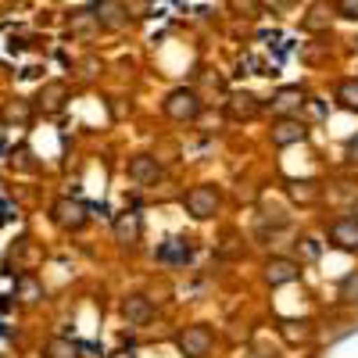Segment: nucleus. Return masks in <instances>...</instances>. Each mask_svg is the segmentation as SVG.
Listing matches in <instances>:
<instances>
[{
  "label": "nucleus",
  "instance_id": "f257e3e1",
  "mask_svg": "<svg viewBox=\"0 0 358 358\" xmlns=\"http://www.w3.org/2000/svg\"><path fill=\"white\" fill-rule=\"evenodd\" d=\"M183 208H187V215L197 219V222H208V219H215L219 215V208H222V190L215 183H197L183 194Z\"/></svg>",
  "mask_w": 358,
  "mask_h": 358
},
{
  "label": "nucleus",
  "instance_id": "f03ea898",
  "mask_svg": "<svg viewBox=\"0 0 358 358\" xmlns=\"http://www.w3.org/2000/svg\"><path fill=\"white\" fill-rule=\"evenodd\" d=\"M201 108H204V104H201V97H197V90H190V86L169 90L165 101H162V111H165V118H172V122H197Z\"/></svg>",
  "mask_w": 358,
  "mask_h": 358
},
{
  "label": "nucleus",
  "instance_id": "7ed1b4c3",
  "mask_svg": "<svg viewBox=\"0 0 358 358\" xmlns=\"http://www.w3.org/2000/svg\"><path fill=\"white\" fill-rule=\"evenodd\" d=\"M176 348L183 358H208L215 351V330L208 322H194V326H183L176 334Z\"/></svg>",
  "mask_w": 358,
  "mask_h": 358
},
{
  "label": "nucleus",
  "instance_id": "20e7f679",
  "mask_svg": "<svg viewBox=\"0 0 358 358\" xmlns=\"http://www.w3.org/2000/svg\"><path fill=\"white\" fill-rule=\"evenodd\" d=\"M326 241H330L334 248H341V251H351V255H358V215H337V219H330V226H326Z\"/></svg>",
  "mask_w": 358,
  "mask_h": 358
},
{
  "label": "nucleus",
  "instance_id": "39448f33",
  "mask_svg": "<svg viewBox=\"0 0 358 358\" xmlns=\"http://www.w3.org/2000/svg\"><path fill=\"white\" fill-rule=\"evenodd\" d=\"M273 143L276 147H294V143H305L308 140V122L305 118H297V115H280L276 122H273Z\"/></svg>",
  "mask_w": 358,
  "mask_h": 358
},
{
  "label": "nucleus",
  "instance_id": "423d86ee",
  "mask_svg": "<svg viewBox=\"0 0 358 358\" xmlns=\"http://www.w3.org/2000/svg\"><path fill=\"white\" fill-rule=\"evenodd\" d=\"M126 176L133 179L136 187H155L158 179L165 176V169H162V162L155 155H133L126 162Z\"/></svg>",
  "mask_w": 358,
  "mask_h": 358
},
{
  "label": "nucleus",
  "instance_id": "0eeeda50",
  "mask_svg": "<svg viewBox=\"0 0 358 358\" xmlns=\"http://www.w3.org/2000/svg\"><path fill=\"white\" fill-rule=\"evenodd\" d=\"M122 315L129 326H151L158 319V305L147 294H126L122 297Z\"/></svg>",
  "mask_w": 358,
  "mask_h": 358
},
{
  "label": "nucleus",
  "instance_id": "6e6552de",
  "mask_svg": "<svg viewBox=\"0 0 358 358\" xmlns=\"http://www.w3.org/2000/svg\"><path fill=\"white\" fill-rule=\"evenodd\" d=\"M262 273H265V283H268V287H287V283H294L297 276H301V265H297L294 258L276 255V258H268V262L262 265Z\"/></svg>",
  "mask_w": 358,
  "mask_h": 358
},
{
  "label": "nucleus",
  "instance_id": "1a4fd4ad",
  "mask_svg": "<svg viewBox=\"0 0 358 358\" xmlns=\"http://www.w3.org/2000/svg\"><path fill=\"white\" fill-rule=\"evenodd\" d=\"M94 15H97L101 29H111V33H118V29L129 25V8H126V0H97Z\"/></svg>",
  "mask_w": 358,
  "mask_h": 358
},
{
  "label": "nucleus",
  "instance_id": "9d476101",
  "mask_svg": "<svg viewBox=\"0 0 358 358\" xmlns=\"http://www.w3.org/2000/svg\"><path fill=\"white\" fill-rule=\"evenodd\" d=\"M54 222L62 229H83L86 226V204L83 201H72V197H62L54 208H50Z\"/></svg>",
  "mask_w": 358,
  "mask_h": 358
},
{
  "label": "nucleus",
  "instance_id": "9b49d317",
  "mask_svg": "<svg viewBox=\"0 0 358 358\" xmlns=\"http://www.w3.org/2000/svg\"><path fill=\"white\" fill-rule=\"evenodd\" d=\"M111 233H115V244L133 248V244H140V236H143V222H140L136 212H122V215H115Z\"/></svg>",
  "mask_w": 358,
  "mask_h": 358
},
{
  "label": "nucleus",
  "instance_id": "f8f14e48",
  "mask_svg": "<svg viewBox=\"0 0 358 358\" xmlns=\"http://www.w3.org/2000/svg\"><path fill=\"white\" fill-rule=\"evenodd\" d=\"M258 111H262V104L251 94H229V101H226V115L233 122H251V118H258Z\"/></svg>",
  "mask_w": 358,
  "mask_h": 358
},
{
  "label": "nucleus",
  "instance_id": "ddd939ff",
  "mask_svg": "<svg viewBox=\"0 0 358 358\" xmlns=\"http://www.w3.org/2000/svg\"><path fill=\"white\" fill-rule=\"evenodd\" d=\"M301 104H305V90L301 86H280L276 94L268 97V108H273L276 115H294Z\"/></svg>",
  "mask_w": 358,
  "mask_h": 358
},
{
  "label": "nucleus",
  "instance_id": "4468645a",
  "mask_svg": "<svg viewBox=\"0 0 358 358\" xmlns=\"http://www.w3.org/2000/svg\"><path fill=\"white\" fill-rule=\"evenodd\" d=\"M330 22H334L330 4H326V0H315V4L308 8V15L301 18V29H305V33H326V29H330Z\"/></svg>",
  "mask_w": 358,
  "mask_h": 358
},
{
  "label": "nucleus",
  "instance_id": "2eb2a0df",
  "mask_svg": "<svg viewBox=\"0 0 358 358\" xmlns=\"http://www.w3.org/2000/svg\"><path fill=\"white\" fill-rule=\"evenodd\" d=\"M334 101H337L344 111H358V76H355V79H341V83H337Z\"/></svg>",
  "mask_w": 358,
  "mask_h": 358
},
{
  "label": "nucleus",
  "instance_id": "dca6fc26",
  "mask_svg": "<svg viewBox=\"0 0 358 358\" xmlns=\"http://www.w3.org/2000/svg\"><path fill=\"white\" fill-rule=\"evenodd\" d=\"M65 97H69L65 83H47V86L40 90V104H43V111H62V108H65Z\"/></svg>",
  "mask_w": 358,
  "mask_h": 358
},
{
  "label": "nucleus",
  "instance_id": "f3484780",
  "mask_svg": "<svg viewBox=\"0 0 358 358\" xmlns=\"http://www.w3.org/2000/svg\"><path fill=\"white\" fill-rule=\"evenodd\" d=\"M43 358H79V344L72 337H50L43 348Z\"/></svg>",
  "mask_w": 358,
  "mask_h": 358
},
{
  "label": "nucleus",
  "instance_id": "a211bd4d",
  "mask_svg": "<svg viewBox=\"0 0 358 358\" xmlns=\"http://www.w3.org/2000/svg\"><path fill=\"white\" fill-rule=\"evenodd\" d=\"M69 29H72L76 36H86V40H90V36H94L97 29H101V22H97L94 11H76V15L69 18Z\"/></svg>",
  "mask_w": 358,
  "mask_h": 358
},
{
  "label": "nucleus",
  "instance_id": "6ab92c4d",
  "mask_svg": "<svg viewBox=\"0 0 358 358\" xmlns=\"http://www.w3.org/2000/svg\"><path fill=\"white\" fill-rule=\"evenodd\" d=\"M18 297H22L25 305L43 301V283H40L36 276H22V280H18Z\"/></svg>",
  "mask_w": 358,
  "mask_h": 358
},
{
  "label": "nucleus",
  "instance_id": "aec40b11",
  "mask_svg": "<svg viewBox=\"0 0 358 358\" xmlns=\"http://www.w3.org/2000/svg\"><path fill=\"white\" fill-rule=\"evenodd\" d=\"M341 305H358V276H348L341 283Z\"/></svg>",
  "mask_w": 358,
  "mask_h": 358
},
{
  "label": "nucleus",
  "instance_id": "412c9836",
  "mask_svg": "<svg viewBox=\"0 0 358 358\" xmlns=\"http://www.w3.org/2000/svg\"><path fill=\"white\" fill-rule=\"evenodd\" d=\"M236 15H258L262 11V0H229Z\"/></svg>",
  "mask_w": 358,
  "mask_h": 358
},
{
  "label": "nucleus",
  "instance_id": "4be33fe9",
  "mask_svg": "<svg viewBox=\"0 0 358 358\" xmlns=\"http://www.w3.org/2000/svg\"><path fill=\"white\" fill-rule=\"evenodd\" d=\"M337 15L358 22V0H337Z\"/></svg>",
  "mask_w": 358,
  "mask_h": 358
},
{
  "label": "nucleus",
  "instance_id": "5701e85b",
  "mask_svg": "<svg viewBox=\"0 0 358 358\" xmlns=\"http://www.w3.org/2000/svg\"><path fill=\"white\" fill-rule=\"evenodd\" d=\"M162 258H169V262H183V258H190V248H187V251H179V248H165V251H162Z\"/></svg>",
  "mask_w": 358,
  "mask_h": 358
},
{
  "label": "nucleus",
  "instance_id": "b1692460",
  "mask_svg": "<svg viewBox=\"0 0 358 358\" xmlns=\"http://www.w3.org/2000/svg\"><path fill=\"white\" fill-rule=\"evenodd\" d=\"M348 162L358 165V136H351V143H348Z\"/></svg>",
  "mask_w": 358,
  "mask_h": 358
},
{
  "label": "nucleus",
  "instance_id": "393cba45",
  "mask_svg": "<svg viewBox=\"0 0 358 358\" xmlns=\"http://www.w3.org/2000/svg\"><path fill=\"white\" fill-rule=\"evenodd\" d=\"M111 358H133L129 351H118V355H111Z\"/></svg>",
  "mask_w": 358,
  "mask_h": 358
}]
</instances>
